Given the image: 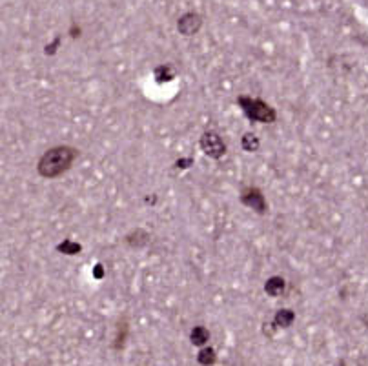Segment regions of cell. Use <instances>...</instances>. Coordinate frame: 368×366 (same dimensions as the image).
Wrapping results in <instances>:
<instances>
[{
    "instance_id": "cell-1",
    "label": "cell",
    "mask_w": 368,
    "mask_h": 366,
    "mask_svg": "<svg viewBox=\"0 0 368 366\" xmlns=\"http://www.w3.org/2000/svg\"><path fill=\"white\" fill-rule=\"evenodd\" d=\"M79 157V150L73 146H55L48 150L38 160V173L44 179H57L68 172L75 159Z\"/></svg>"
},
{
    "instance_id": "cell-2",
    "label": "cell",
    "mask_w": 368,
    "mask_h": 366,
    "mask_svg": "<svg viewBox=\"0 0 368 366\" xmlns=\"http://www.w3.org/2000/svg\"><path fill=\"white\" fill-rule=\"evenodd\" d=\"M239 104H241L242 111L246 117L254 122H262V124H272L275 122V110L267 102H262L261 99H250V97H239Z\"/></svg>"
},
{
    "instance_id": "cell-3",
    "label": "cell",
    "mask_w": 368,
    "mask_h": 366,
    "mask_svg": "<svg viewBox=\"0 0 368 366\" xmlns=\"http://www.w3.org/2000/svg\"><path fill=\"white\" fill-rule=\"evenodd\" d=\"M201 148L210 159H221L226 153V144L223 143L221 135L216 131H206L201 137Z\"/></svg>"
},
{
    "instance_id": "cell-4",
    "label": "cell",
    "mask_w": 368,
    "mask_h": 366,
    "mask_svg": "<svg viewBox=\"0 0 368 366\" xmlns=\"http://www.w3.org/2000/svg\"><path fill=\"white\" fill-rule=\"evenodd\" d=\"M242 204H246L248 208L255 210L257 214H264L267 211V201H264V195L261 194V189L257 188H246L241 195Z\"/></svg>"
},
{
    "instance_id": "cell-5",
    "label": "cell",
    "mask_w": 368,
    "mask_h": 366,
    "mask_svg": "<svg viewBox=\"0 0 368 366\" xmlns=\"http://www.w3.org/2000/svg\"><path fill=\"white\" fill-rule=\"evenodd\" d=\"M201 24H203V18H201V15H197V13H186V15H182V17L179 18L177 30L181 31L182 35L190 37V35H194L199 31Z\"/></svg>"
},
{
    "instance_id": "cell-6",
    "label": "cell",
    "mask_w": 368,
    "mask_h": 366,
    "mask_svg": "<svg viewBox=\"0 0 368 366\" xmlns=\"http://www.w3.org/2000/svg\"><path fill=\"white\" fill-rule=\"evenodd\" d=\"M284 287H286V282H284L283 277H270L267 281V284H264V292H267L270 297H279V295H283L284 292Z\"/></svg>"
},
{
    "instance_id": "cell-7",
    "label": "cell",
    "mask_w": 368,
    "mask_h": 366,
    "mask_svg": "<svg viewBox=\"0 0 368 366\" xmlns=\"http://www.w3.org/2000/svg\"><path fill=\"white\" fill-rule=\"evenodd\" d=\"M294 321H296V314L292 310H279L275 314L274 324L279 328H288V326H292Z\"/></svg>"
},
{
    "instance_id": "cell-8",
    "label": "cell",
    "mask_w": 368,
    "mask_h": 366,
    "mask_svg": "<svg viewBox=\"0 0 368 366\" xmlns=\"http://www.w3.org/2000/svg\"><path fill=\"white\" fill-rule=\"evenodd\" d=\"M190 339L195 346H203L206 345L208 339H210V332H208L204 326H195L190 333Z\"/></svg>"
},
{
    "instance_id": "cell-9",
    "label": "cell",
    "mask_w": 368,
    "mask_h": 366,
    "mask_svg": "<svg viewBox=\"0 0 368 366\" xmlns=\"http://www.w3.org/2000/svg\"><path fill=\"white\" fill-rule=\"evenodd\" d=\"M242 150L248 153H254L257 152L259 146H261V140H259V137H255L254 133H245V137H242Z\"/></svg>"
},
{
    "instance_id": "cell-10",
    "label": "cell",
    "mask_w": 368,
    "mask_h": 366,
    "mask_svg": "<svg viewBox=\"0 0 368 366\" xmlns=\"http://www.w3.org/2000/svg\"><path fill=\"white\" fill-rule=\"evenodd\" d=\"M175 72L172 66H159L155 70V79L157 82H168V80H174Z\"/></svg>"
},
{
    "instance_id": "cell-11",
    "label": "cell",
    "mask_w": 368,
    "mask_h": 366,
    "mask_svg": "<svg viewBox=\"0 0 368 366\" xmlns=\"http://www.w3.org/2000/svg\"><path fill=\"white\" fill-rule=\"evenodd\" d=\"M57 250L62 253H66V255H77V253L82 250V246L79 243H73V240H64L62 244L57 246Z\"/></svg>"
},
{
    "instance_id": "cell-12",
    "label": "cell",
    "mask_w": 368,
    "mask_h": 366,
    "mask_svg": "<svg viewBox=\"0 0 368 366\" xmlns=\"http://www.w3.org/2000/svg\"><path fill=\"white\" fill-rule=\"evenodd\" d=\"M197 359H199L201 365H212V362H216V352H213V348H204L201 350Z\"/></svg>"
},
{
    "instance_id": "cell-13",
    "label": "cell",
    "mask_w": 368,
    "mask_h": 366,
    "mask_svg": "<svg viewBox=\"0 0 368 366\" xmlns=\"http://www.w3.org/2000/svg\"><path fill=\"white\" fill-rule=\"evenodd\" d=\"M101 268H102V266L99 265V266H97V272H95V275H97V277H102V270H101Z\"/></svg>"
}]
</instances>
